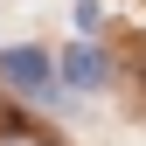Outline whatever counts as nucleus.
<instances>
[{
	"label": "nucleus",
	"mask_w": 146,
	"mask_h": 146,
	"mask_svg": "<svg viewBox=\"0 0 146 146\" xmlns=\"http://www.w3.org/2000/svg\"><path fill=\"white\" fill-rule=\"evenodd\" d=\"M0 84H7V90H21V98L63 104V90H56V63H49L42 49H0Z\"/></svg>",
	"instance_id": "1"
},
{
	"label": "nucleus",
	"mask_w": 146,
	"mask_h": 146,
	"mask_svg": "<svg viewBox=\"0 0 146 146\" xmlns=\"http://www.w3.org/2000/svg\"><path fill=\"white\" fill-rule=\"evenodd\" d=\"M63 84H70V90H98V84H104V49H98V42H77V49L63 56Z\"/></svg>",
	"instance_id": "2"
},
{
	"label": "nucleus",
	"mask_w": 146,
	"mask_h": 146,
	"mask_svg": "<svg viewBox=\"0 0 146 146\" xmlns=\"http://www.w3.org/2000/svg\"><path fill=\"white\" fill-rule=\"evenodd\" d=\"M0 146H49V139H35V132H0Z\"/></svg>",
	"instance_id": "3"
}]
</instances>
